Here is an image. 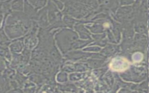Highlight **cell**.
Returning a JSON list of instances; mask_svg holds the SVG:
<instances>
[{
	"mask_svg": "<svg viewBox=\"0 0 149 93\" xmlns=\"http://www.w3.org/2000/svg\"><path fill=\"white\" fill-rule=\"evenodd\" d=\"M30 22H17L5 24L3 30L10 39L18 38L25 34L30 27Z\"/></svg>",
	"mask_w": 149,
	"mask_h": 93,
	"instance_id": "obj_1",
	"label": "cell"
},
{
	"mask_svg": "<svg viewBox=\"0 0 149 93\" xmlns=\"http://www.w3.org/2000/svg\"><path fill=\"white\" fill-rule=\"evenodd\" d=\"M23 41L22 38H17L11 41L9 45V48L12 53H19L23 48Z\"/></svg>",
	"mask_w": 149,
	"mask_h": 93,
	"instance_id": "obj_2",
	"label": "cell"
},
{
	"mask_svg": "<svg viewBox=\"0 0 149 93\" xmlns=\"http://www.w3.org/2000/svg\"><path fill=\"white\" fill-rule=\"evenodd\" d=\"M10 90V80L2 74L0 76V93L7 92Z\"/></svg>",
	"mask_w": 149,
	"mask_h": 93,
	"instance_id": "obj_3",
	"label": "cell"
},
{
	"mask_svg": "<svg viewBox=\"0 0 149 93\" xmlns=\"http://www.w3.org/2000/svg\"><path fill=\"white\" fill-rule=\"evenodd\" d=\"M132 8L131 6H125L119 9L117 13V16L119 18H123L126 16L127 18H130Z\"/></svg>",
	"mask_w": 149,
	"mask_h": 93,
	"instance_id": "obj_4",
	"label": "cell"
},
{
	"mask_svg": "<svg viewBox=\"0 0 149 93\" xmlns=\"http://www.w3.org/2000/svg\"><path fill=\"white\" fill-rule=\"evenodd\" d=\"M0 56L2 57L8 62L10 61L12 53L10 51L8 46L0 45Z\"/></svg>",
	"mask_w": 149,
	"mask_h": 93,
	"instance_id": "obj_5",
	"label": "cell"
},
{
	"mask_svg": "<svg viewBox=\"0 0 149 93\" xmlns=\"http://www.w3.org/2000/svg\"><path fill=\"white\" fill-rule=\"evenodd\" d=\"M23 5L24 2L23 0H12L10 2L11 9L14 11H23Z\"/></svg>",
	"mask_w": 149,
	"mask_h": 93,
	"instance_id": "obj_6",
	"label": "cell"
},
{
	"mask_svg": "<svg viewBox=\"0 0 149 93\" xmlns=\"http://www.w3.org/2000/svg\"><path fill=\"white\" fill-rule=\"evenodd\" d=\"M11 42V40L7 36L3 30V28H0V45L9 46Z\"/></svg>",
	"mask_w": 149,
	"mask_h": 93,
	"instance_id": "obj_7",
	"label": "cell"
},
{
	"mask_svg": "<svg viewBox=\"0 0 149 93\" xmlns=\"http://www.w3.org/2000/svg\"><path fill=\"white\" fill-rule=\"evenodd\" d=\"M23 8L24 9L25 14L27 16H34L35 15V10L33 9V6L27 1V0H25L24 2V5Z\"/></svg>",
	"mask_w": 149,
	"mask_h": 93,
	"instance_id": "obj_8",
	"label": "cell"
},
{
	"mask_svg": "<svg viewBox=\"0 0 149 93\" xmlns=\"http://www.w3.org/2000/svg\"><path fill=\"white\" fill-rule=\"evenodd\" d=\"M15 71L14 69L12 68L10 66H8L6 67L4 71L2 73V75L4 76L5 77L8 78L9 80H11L14 79L15 76Z\"/></svg>",
	"mask_w": 149,
	"mask_h": 93,
	"instance_id": "obj_9",
	"label": "cell"
},
{
	"mask_svg": "<svg viewBox=\"0 0 149 93\" xmlns=\"http://www.w3.org/2000/svg\"><path fill=\"white\" fill-rule=\"evenodd\" d=\"M75 28L79 32L81 38H88L90 37L89 34L88 33V31L83 27V25H81V24L76 25L75 26Z\"/></svg>",
	"mask_w": 149,
	"mask_h": 93,
	"instance_id": "obj_10",
	"label": "cell"
},
{
	"mask_svg": "<svg viewBox=\"0 0 149 93\" xmlns=\"http://www.w3.org/2000/svg\"><path fill=\"white\" fill-rule=\"evenodd\" d=\"M27 1L37 9L42 7L46 3V0H27Z\"/></svg>",
	"mask_w": 149,
	"mask_h": 93,
	"instance_id": "obj_11",
	"label": "cell"
},
{
	"mask_svg": "<svg viewBox=\"0 0 149 93\" xmlns=\"http://www.w3.org/2000/svg\"><path fill=\"white\" fill-rule=\"evenodd\" d=\"M8 66H9V62L0 56V76L2 74L6 67Z\"/></svg>",
	"mask_w": 149,
	"mask_h": 93,
	"instance_id": "obj_12",
	"label": "cell"
},
{
	"mask_svg": "<svg viewBox=\"0 0 149 93\" xmlns=\"http://www.w3.org/2000/svg\"><path fill=\"white\" fill-rule=\"evenodd\" d=\"M5 19V16L3 12V9L1 6V3L0 2V28L3 26V22Z\"/></svg>",
	"mask_w": 149,
	"mask_h": 93,
	"instance_id": "obj_13",
	"label": "cell"
},
{
	"mask_svg": "<svg viewBox=\"0 0 149 93\" xmlns=\"http://www.w3.org/2000/svg\"><path fill=\"white\" fill-rule=\"evenodd\" d=\"M64 20H65V23L69 26H71L73 24V22H74V20L73 19H72V18H70L69 17H68V16H66L64 17Z\"/></svg>",
	"mask_w": 149,
	"mask_h": 93,
	"instance_id": "obj_14",
	"label": "cell"
},
{
	"mask_svg": "<svg viewBox=\"0 0 149 93\" xmlns=\"http://www.w3.org/2000/svg\"><path fill=\"white\" fill-rule=\"evenodd\" d=\"M133 0H120V5H129L132 3Z\"/></svg>",
	"mask_w": 149,
	"mask_h": 93,
	"instance_id": "obj_15",
	"label": "cell"
},
{
	"mask_svg": "<svg viewBox=\"0 0 149 93\" xmlns=\"http://www.w3.org/2000/svg\"><path fill=\"white\" fill-rule=\"evenodd\" d=\"M56 2V3H57V5L58 6V7L61 9L62 8V3H58V2H56L55 0H54Z\"/></svg>",
	"mask_w": 149,
	"mask_h": 93,
	"instance_id": "obj_16",
	"label": "cell"
},
{
	"mask_svg": "<svg viewBox=\"0 0 149 93\" xmlns=\"http://www.w3.org/2000/svg\"><path fill=\"white\" fill-rule=\"evenodd\" d=\"M107 1L109 0H98L100 3H105V2H107Z\"/></svg>",
	"mask_w": 149,
	"mask_h": 93,
	"instance_id": "obj_17",
	"label": "cell"
},
{
	"mask_svg": "<svg viewBox=\"0 0 149 93\" xmlns=\"http://www.w3.org/2000/svg\"><path fill=\"white\" fill-rule=\"evenodd\" d=\"M6 1V0H0V2H2V1Z\"/></svg>",
	"mask_w": 149,
	"mask_h": 93,
	"instance_id": "obj_18",
	"label": "cell"
}]
</instances>
